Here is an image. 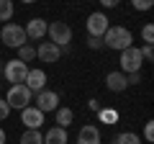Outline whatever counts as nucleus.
<instances>
[{"label":"nucleus","mask_w":154,"mask_h":144,"mask_svg":"<svg viewBox=\"0 0 154 144\" xmlns=\"http://www.w3.org/2000/svg\"><path fill=\"white\" fill-rule=\"evenodd\" d=\"M131 5H134V11L144 13V11H149V8L154 5V0H131Z\"/></svg>","instance_id":"4be33fe9"},{"label":"nucleus","mask_w":154,"mask_h":144,"mask_svg":"<svg viewBox=\"0 0 154 144\" xmlns=\"http://www.w3.org/2000/svg\"><path fill=\"white\" fill-rule=\"evenodd\" d=\"M103 46L116 52H123L128 46H134V33L126 26H108V31L103 33Z\"/></svg>","instance_id":"f257e3e1"},{"label":"nucleus","mask_w":154,"mask_h":144,"mask_svg":"<svg viewBox=\"0 0 154 144\" xmlns=\"http://www.w3.org/2000/svg\"><path fill=\"white\" fill-rule=\"evenodd\" d=\"M105 88H108L110 93H123V90L128 88L126 75H123V72H118V70L108 72V75H105Z\"/></svg>","instance_id":"ddd939ff"},{"label":"nucleus","mask_w":154,"mask_h":144,"mask_svg":"<svg viewBox=\"0 0 154 144\" xmlns=\"http://www.w3.org/2000/svg\"><path fill=\"white\" fill-rule=\"evenodd\" d=\"M36 57L41 62H46V64H57L62 57V49L57 44H51V41H41V44L36 46Z\"/></svg>","instance_id":"9d476101"},{"label":"nucleus","mask_w":154,"mask_h":144,"mask_svg":"<svg viewBox=\"0 0 154 144\" xmlns=\"http://www.w3.org/2000/svg\"><path fill=\"white\" fill-rule=\"evenodd\" d=\"M13 13H16V5H13V0H0V21L11 23Z\"/></svg>","instance_id":"a211bd4d"},{"label":"nucleus","mask_w":154,"mask_h":144,"mask_svg":"<svg viewBox=\"0 0 154 144\" xmlns=\"http://www.w3.org/2000/svg\"><path fill=\"white\" fill-rule=\"evenodd\" d=\"M36 108L41 113H49V111H57L59 108V95L54 93V90H38L36 93Z\"/></svg>","instance_id":"6e6552de"},{"label":"nucleus","mask_w":154,"mask_h":144,"mask_svg":"<svg viewBox=\"0 0 154 144\" xmlns=\"http://www.w3.org/2000/svg\"><path fill=\"white\" fill-rule=\"evenodd\" d=\"M72 121H75V111H72V108L62 105V108H57V111H54V124H57V126L67 129V126H69Z\"/></svg>","instance_id":"dca6fc26"},{"label":"nucleus","mask_w":154,"mask_h":144,"mask_svg":"<svg viewBox=\"0 0 154 144\" xmlns=\"http://www.w3.org/2000/svg\"><path fill=\"white\" fill-rule=\"evenodd\" d=\"M11 116V105L5 103V98H0V121H5Z\"/></svg>","instance_id":"b1692460"},{"label":"nucleus","mask_w":154,"mask_h":144,"mask_svg":"<svg viewBox=\"0 0 154 144\" xmlns=\"http://www.w3.org/2000/svg\"><path fill=\"white\" fill-rule=\"evenodd\" d=\"M28 70H31V67H28L26 62L11 59V62H5V64H3V77H5L11 85H18V83H23V80H26Z\"/></svg>","instance_id":"39448f33"},{"label":"nucleus","mask_w":154,"mask_h":144,"mask_svg":"<svg viewBox=\"0 0 154 144\" xmlns=\"http://www.w3.org/2000/svg\"><path fill=\"white\" fill-rule=\"evenodd\" d=\"M44 116L46 113H41L36 105H26V108L21 111V124L26 129H41L44 126Z\"/></svg>","instance_id":"1a4fd4ad"},{"label":"nucleus","mask_w":154,"mask_h":144,"mask_svg":"<svg viewBox=\"0 0 154 144\" xmlns=\"http://www.w3.org/2000/svg\"><path fill=\"white\" fill-rule=\"evenodd\" d=\"M108 16L105 13H90L88 16V23H85V28H88V36H95V39H103V33L108 31Z\"/></svg>","instance_id":"0eeeda50"},{"label":"nucleus","mask_w":154,"mask_h":144,"mask_svg":"<svg viewBox=\"0 0 154 144\" xmlns=\"http://www.w3.org/2000/svg\"><path fill=\"white\" fill-rule=\"evenodd\" d=\"M67 142H69V136H67V129L62 126H51L44 134V144H67Z\"/></svg>","instance_id":"2eb2a0df"},{"label":"nucleus","mask_w":154,"mask_h":144,"mask_svg":"<svg viewBox=\"0 0 154 144\" xmlns=\"http://www.w3.org/2000/svg\"><path fill=\"white\" fill-rule=\"evenodd\" d=\"M88 108H90V111H100V108H103V105H100V100L90 98V100H88Z\"/></svg>","instance_id":"c85d7f7f"},{"label":"nucleus","mask_w":154,"mask_h":144,"mask_svg":"<svg viewBox=\"0 0 154 144\" xmlns=\"http://www.w3.org/2000/svg\"><path fill=\"white\" fill-rule=\"evenodd\" d=\"M141 39L146 41V44H152V41H154V26H152V23H146V26L141 28Z\"/></svg>","instance_id":"5701e85b"},{"label":"nucleus","mask_w":154,"mask_h":144,"mask_svg":"<svg viewBox=\"0 0 154 144\" xmlns=\"http://www.w3.org/2000/svg\"><path fill=\"white\" fill-rule=\"evenodd\" d=\"M144 64V57L139 52V46H128V49L121 52V72L128 75V72H141Z\"/></svg>","instance_id":"423d86ee"},{"label":"nucleus","mask_w":154,"mask_h":144,"mask_svg":"<svg viewBox=\"0 0 154 144\" xmlns=\"http://www.w3.org/2000/svg\"><path fill=\"white\" fill-rule=\"evenodd\" d=\"M46 36L51 39V44H57L59 49H64V46H69L72 41V28L67 26L64 21H54L46 26Z\"/></svg>","instance_id":"20e7f679"},{"label":"nucleus","mask_w":154,"mask_h":144,"mask_svg":"<svg viewBox=\"0 0 154 144\" xmlns=\"http://www.w3.org/2000/svg\"><path fill=\"white\" fill-rule=\"evenodd\" d=\"M118 3H121V0H100V5H103V8H116Z\"/></svg>","instance_id":"c756f323"},{"label":"nucleus","mask_w":154,"mask_h":144,"mask_svg":"<svg viewBox=\"0 0 154 144\" xmlns=\"http://www.w3.org/2000/svg\"><path fill=\"white\" fill-rule=\"evenodd\" d=\"M46 26H49V23H46L44 18H31V21L23 26V31H26L28 41H38V39L46 36Z\"/></svg>","instance_id":"9b49d317"},{"label":"nucleus","mask_w":154,"mask_h":144,"mask_svg":"<svg viewBox=\"0 0 154 144\" xmlns=\"http://www.w3.org/2000/svg\"><path fill=\"white\" fill-rule=\"evenodd\" d=\"M88 46H90V49H103V39H95V36H88Z\"/></svg>","instance_id":"cd10ccee"},{"label":"nucleus","mask_w":154,"mask_h":144,"mask_svg":"<svg viewBox=\"0 0 154 144\" xmlns=\"http://www.w3.org/2000/svg\"><path fill=\"white\" fill-rule=\"evenodd\" d=\"M31 90L26 88L23 83H18V85H11V90H8V95H5V103L11 105V111L16 108V111H23L28 103H31Z\"/></svg>","instance_id":"7ed1b4c3"},{"label":"nucleus","mask_w":154,"mask_h":144,"mask_svg":"<svg viewBox=\"0 0 154 144\" xmlns=\"http://www.w3.org/2000/svg\"><path fill=\"white\" fill-rule=\"evenodd\" d=\"M21 144H44V134L38 129H26L21 134Z\"/></svg>","instance_id":"f3484780"},{"label":"nucleus","mask_w":154,"mask_h":144,"mask_svg":"<svg viewBox=\"0 0 154 144\" xmlns=\"http://www.w3.org/2000/svg\"><path fill=\"white\" fill-rule=\"evenodd\" d=\"M23 85H26L31 93H38V90L46 88V72L44 70H28L26 80H23Z\"/></svg>","instance_id":"f8f14e48"},{"label":"nucleus","mask_w":154,"mask_h":144,"mask_svg":"<svg viewBox=\"0 0 154 144\" xmlns=\"http://www.w3.org/2000/svg\"><path fill=\"white\" fill-rule=\"evenodd\" d=\"M18 59L21 62H31V59H36V46H31V44H23V46H18Z\"/></svg>","instance_id":"aec40b11"},{"label":"nucleus","mask_w":154,"mask_h":144,"mask_svg":"<svg viewBox=\"0 0 154 144\" xmlns=\"http://www.w3.org/2000/svg\"><path fill=\"white\" fill-rule=\"evenodd\" d=\"M0 41L5 46H11V49H18V46H23L28 41L26 31H23V26H18V23H5V26L0 28Z\"/></svg>","instance_id":"f03ea898"},{"label":"nucleus","mask_w":154,"mask_h":144,"mask_svg":"<svg viewBox=\"0 0 154 144\" xmlns=\"http://www.w3.org/2000/svg\"><path fill=\"white\" fill-rule=\"evenodd\" d=\"M113 144H141V139H139V134H134V131H121L113 139Z\"/></svg>","instance_id":"6ab92c4d"},{"label":"nucleus","mask_w":154,"mask_h":144,"mask_svg":"<svg viewBox=\"0 0 154 144\" xmlns=\"http://www.w3.org/2000/svg\"><path fill=\"white\" fill-rule=\"evenodd\" d=\"M21 3H26V5H28V3H36V0H21Z\"/></svg>","instance_id":"2f4dec72"},{"label":"nucleus","mask_w":154,"mask_h":144,"mask_svg":"<svg viewBox=\"0 0 154 144\" xmlns=\"http://www.w3.org/2000/svg\"><path fill=\"white\" fill-rule=\"evenodd\" d=\"M126 80H128V85H139L141 83V72H128Z\"/></svg>","instance_id":"bb28decb"},{"label":"nucleus","mask_w":154,"mask_h":144,"mask_svg":"<svg viewBox=\"0 0 154 144\" xmlns=\"http://www.w3.org/2000/svg\"><path fill=\"white\" fill-rule=\"evenodd\" d=\"M98 116H100V124H116L118 121V111L116 108H100Z\"/></svg>","instance_id":"412c9836"},{"label":"nucleus","mask_w":154,"mask_h":144,"mask_svg":"<svg viewBox=\"0 0 154 144\" xmlns=\"http://www.w3.org/2000/svg\"><path fill=\"white\" fill-rule=\"evenodd\" d=\"M0 144H5V131H3V126H0Z\"/></svg>","instance_id":"7c9ffc66"},{"label":"nucleus","mask_w":154,"mask_h":144,"mask_svg":"<svg viewBox=\"0 0 154 144\" xmlns=\"http://www.w3.org/2000/svg\"><path fill=\"white\" fill-rule=\"evenodd\" d=\"M144 139H146V142H154V121H146V126H144Z\"/></svg>","instance_id":"a878e982"},{"label":"nucleus","mask_w":154,"mask_h":144,"mask_svg":"<svg viewBox=\"0 0 154 144\" xmlns=\"http://www.w3.org/2000/svg\"><path fill=\"white\" fill-rule=\"evenodd\" d=\"M139 52H141V57H144L146 62H152V59H154V49H152V44H144Z\"/></svg>","instance_id":"393cba45"},{"label":"nucleus","mask_w":154,"mask_h":144,"mask_svg":"<svg viewBox=\"0 0 154 144\" xmlns=\"http://www.w3.org/2000/svg\"><path fill=\"white\" fill-rule=\"evenodd\" d=\"M77 144H100V129L95 124H85L77 134Z\"/></svg>","instance_id":"4468645a"}]
</instances>
